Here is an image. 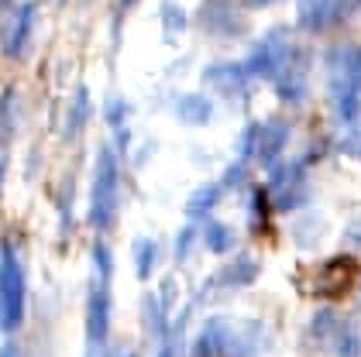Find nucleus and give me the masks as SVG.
Listing matches in <instances>:
<instances>
[{
    "label": "nucleus",
    "instance_id": "f257e3e1",
    "mask_svg": "<svg viewBox=\"0 0 361 357\" xmlns=\"http://www.w3.org/2000/svg\"><path fill=\"white\" fill-rule=\"evenodd\" d=\"M358 278V261L351 254H337V258H327L317 272H313V292L317 296H327V299H337L344 296Z\"/></svg>",
    "mask_w": 361,
    "mask_h": 357
},
{
    "label": "nucleus",
    "instance_id": "f03ea898",
    "mask_svg": "<svg viewBox=\"0 0 361 357\" xmlns=\"http://www.w3.org/2000/svg\"><path fill=\"white\" fill-rule=\"evenodd\" d=\"M331 86L334 96L361 93V45H344L331 55Z\"/></svg>",
    "mask_w": 361,
    "mask_h": 357
},
{
    "label": "nucleus",
    "instance_id": "1a4fd4ad",
    "mask_svg": "<svg viewBox=\"0 0 361 357\" xmlns=\"http://www.w3.org/2000/svg\"><path fill=\"white\" fill-rule=\"evenodd\" d=\"M351 237H355V241H358V244H361V227H358V230H355V234H351Z\"/></svg>",
    "mask_w": 361,
    "mask_h": 357
},
{
    "label": "nucleus",
    "instance_id": "6e6552de",
    "mask_svg": "<svg viewBox=\"0 0 361 357\" xmlns=\"http://www.w3.org/2000/svg\"><path fill=\"white\" fill-rule=\"evenodd\" d=\"M344 148H348V155L361 158V127H358V131H351V137L344 141Z\"/></svg>",
    "mask_w": 361,
    "mask_h": 357
},
{
    "label": "nucleus",
    "instance_id": "20e7f679",
    "mask_svg": "<svg viewBox=\"0 0 361 357\" xmlns=\"http://www.w3.org/2000/svg\"><path fill=\"white\" fill-rule=\"evenodd\" d=\"M337 354L341 357H358L361 354V337L355 327H341V333H337Z\"/></svg>",
    "mask_w": 361,
    "mask_h": 357
},
{
    "label": "nucleus",
    "instance_id": "0eeeda50",
    "mask_svg": "<svg viewBox=\"0 0 361 357\" xmlns=\"http://www.w3.org/2000/svg\"><path fill=\"white\" fill-rule=\"evenodd\" d=\"M207 244H210V251H227V244H231V234H227V227L214 223V227L207 230Z\"/></svg>",
    "mask_w": 361,
    "mask_h": 357
},
{
    "label": "nucleus",
    "instance_id": "7ed1b4c3",
    "mask_svg": "<svg viewBox=\"0 0 361 357\" xmlns=\"http://www.w3.org/2000/svg\"><path fill=\"white\" fill-rule=\"evenodd\" d=\"M286 137H289V127L282 120L265 124V131L258 134V158L262 162H276V155L286 148Z\"/></svg>",
    "mask_w": 361,
    "mask_h": 357
},
{
    "label": "nucleus",
    "instance_id": "39448f33",
    "mask_svg": "<svg viewBox=\"0 0 361 357\" xmlns=\"http://www.w3.org/2000/svg\"><path fill=\"white\" fill-rule=\"evenodd\" d=\"M179 113H183L190 124H200V120H207V117H210V104H207V100H200V96H190V100H183V104H179Z\"/></svg>",
    "mask_w": 361,
    "mask_h": 357
},
{
    "label": "nucleus",
    "instance_id": "423d86ee",
    "mask_svg": "<svg viewBox=\"0 0 361 357\" xmlns=\"http://www.w3.org/2000/svg\"><path fill=\"white\" fill-rule=\"evenodd\" d=\"M217 192H221L217 186H203V189L190 199V213H203L207 206H214V203H217Z\"/></svg>",
    "mask_w": 361,
    "mask_h": 357
}]
</instances>
